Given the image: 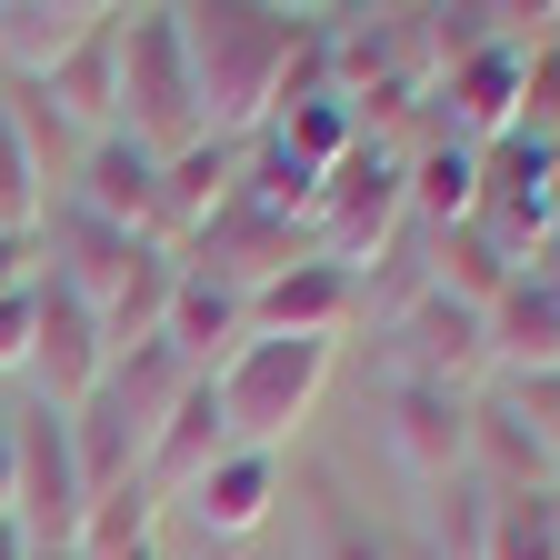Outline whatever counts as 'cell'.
Listing matches in <instances>:
<instances>
[{"label": "cell", "mask_w": 560, "mask_h": 560, "mask_svg": "<svg viewBox=\"0 0 560 560\" xmlns=\"http://www.w3.org/2000/svg\"><path fill=\"white\" fill-rule=\"evenodd\" d=\"M480 340H490V371H511V381H560V291L521 270L511 291L480 311Z\"/></svg>", "instance_id": "2e32d148"}, {"label": "cell", "mask_w": 560, "mask_h": 560, "mask_svg": "<svg viewBox=\"0 0 560 560\" xmlns=\"http://www.w3.org/2000/svg\"><path fill=\"white\" fill-rule=\"evenodd\" d=\"M550 241H560V140H550Z\"/></svg>", "instance_id": "d590c367"}, {"label": "cell", "mask_w": 560, "mask_h": 560, "mask_svg": "<svg viewBox=\"0 0 560 560\" xmlns=\"http://www.w3.org/2000/svg\"><path fill=\"white\" fill-rule=\"evenodd\" d=\"M221 451H241V441H231V410H221V390H210V381H190V390L171 400V420L151 431V460H140V480H151V490H161V511H171V501H180V490H190L210 460H221Z\"/></svg>", "instance_id": "5bb4252c"}, {"label": "cell", "mask_w": 560, "mask_h": 560, "mask_svg": "<svg viewBox=\"0 0 560 560\" xmlns=\"http://www.w3.org/2000/svg\"><path fill=\"white\" fill-rule=\"evenodd\" d=\"M361 320V270H340L320 250H301L280 280L250 291V340H340Z\"/></svg>", "instance_id": "ba28073f"}, {"label": "cell", "mask_w": 560, "mask_h": 560, "mask_svg": "<svg viewBox=\"0 0 560 560\" xmlns=\"http://www.w3.org/2000/svg\"><path fill=\"white\" fill-rule=\"evenodd\" d=\"M40 280V231H0V301Z\"/></svg>", "instance_id": "d6a6232c"}, {"label": "cell", "mask_w": 560, "mask_h": 560, "mask_svg": "<svg viewBox=\"0 0 560 560\" xmlns=\"http://www.w3.org/2000/svg\"><path fill=\"white\" fill-rule=\"evenodd\" d=\"M400 231H410V200H400V151L361 140L350 161H330V171H320V190H311V250H320V260L371 270Z\"/></svg>", "instance_id": "277c9868"}, {"label": "cell", "mask_w": 560, "mask_h": 560, "mask_svg": "<svg viewBox=\"0 0 560 560\" xmlns=\"http://www.w3.org/2000/svg\"><path fill=\"white\" fill-rule=\"evenodd\" d=\"M311 21L270 11V0H210V11H180V50H190V91H200V140H250L280 110V70H291Z\"/></svg>", "instance_id": "6da1fadb"}, {"label": "cell", "mask_w": 560, "mask_h": 560, "mask_svg": "<svg viewBox=\"0 0 560 560\" xmlns=\"http://www.w3.org/2000/svg\"><path fill=\"white\" fill-rule=\"evenodd\" d=\"M11 490H21V460H11V420H0V521H11Z\"/></svg>", "instance_id": "836d02e7"}, {"label": "cell", "mask_w": 560, "mask_h": 560, "mask_svg": "<svg viewBox=\"0 0 560 560\" xmlns=\"http://www.w3.org/2000/svg\"><path fill=\"white\" fill-rule=\"evenodd\" d=\"M521 280V250L501 241V231H480V221H460V231H431V291L441 301H460V311H490Z\"/></svg>", "instance_id": "44dd1931"}, {"label": "cell", "mask_w": 560, "mask_h": 560, "mask_svg": "<svg viewBox=\"0 0 560 560\" xmlns=\"http://www.w3.org/2000/svg\"><path fill=\"white\" fill-rule=\"evenodd\" d=\"M390 381H431V390H470L490 371V340H480V311L420 291L410 311H390V340H381Z\"/></svg>", "instance_id": "52a82bcc"}, {"label": "cell", "mask_w": 560, "mask_h": 560, "mask_svg": "<svg viewBox=\"0 0 560 560\" xmlns=\"http://www.w3.org/2000/svg\"><path fill=\"white\" fill-rule=\"evenodd\" d=\"M390 451L420 480H460L470 470V390H431V381H390Z\"/></svg>", "instance_id": "4fadbf2b"}, {"label": "cell", "mask_w": 560, "mask_h": 560, "mask_svg": "<svg viewBox=\"0 0 560 560\" xmlns=\"http://www.w3.org/2000/svg\"><path fill=\"white\" fill-rule=\"evenodd\" d=\"M400 200H410V231H460V221H480V151H460V140L431 130L400 161Z\"/></svg>", "instance_id": "d6986e66"}, {"label": "cell", "mask_w": 560, "mask_h": 560, "mask_svg": "<svg viewBox=\"0 0 560 560\" xmlns=\"http://www.w3.org/2000/svg\"><path fill=\"white\" fill-rule=\"evenodd\" d=\"M330 361H340V340H241L231 361L210 371V390H221V410H231V441L280 460V441L320 410Z\"/></svg>", "instance_id": "7a4b0ae2"}, {"label": "cell", "mask_w": 560, "mask_h": 560, "mask_svg": "<svg viewBox=\"0 0 560 560\" xmlns=\"http://www.w3.org/2000/svg\"><path fill=\"white\" fill-rule=\"evenodd\" d=\"M270 151H291L301 171H330V161H350L361 151V110H350L340 91H311V101H291V110H270Z\"/></svg>", "instance_id": "cb8c5ba5"}, {"label": "cell", "mask_w": 560, "mask_h": 560, "mask_svg": "<svg viewBox=\"0 0 560 560\" xmlns=\"http://www.w3.org/2000/svg\"><path fill=\"white\" fill-rule=\"evenodd\" d=\"M490 511H501V490H490L480 470L441 480V550H451V560H480V550H490Z\"/></svg>", "instance_id": "83f0119b"}, {"label": "cell", "mask_w": 560, "mask_h": 560, "mask_svg": "<svg viewBox=\"0 0 560 560\" xmlns=\"http://www.w3.org/2000/svg\"><path fill=\"white\" fill-rule=\"evenodd\" d=\"M511 140H560V31H540L530 50H521V130Z\"/></svg>", "instance_id": "4316f807"}, {"label": "cell", "mask_w": 560, "mask_h": 560, "mask_svg": "<svg viewBox=\"0 0 560 560\" xmlns=\"http://www.w3.org/2000/svg\"><path fill=\"white\" fill-rule=\"evenodd\" d=\"M140 540H161V490H151V480L101 490L91 521H81V550H91V560H110V550H140Z\"/></svg>", "instance_id": "d4e9b609"}, {"label": "cell", "mask_w": 560, "mask_h": 560, "mask_svg": "<svg viewBox=\"0 0 560 560\" xmlns=\"http://www.w3.org/2000/svg\"><path fill=\"white\" fill-rule=\"evenodd\" d=\"M110 560H161V540H140V550H110Z\"/></svg>", "instance_id": "8d00e7d4"}, {"label": "cell", "mask_w": 560, "mask_h": 560, "mask_svg": "<svg viewBox=\"0 0 560 560\" xmlns=\"http://www.w3.org/2000/svg\"><path fill=\"white\" fill-rule=\"evenodd\" d=\"M521 410H530V431L550 451V480H560V381H521Z\"/></svg>", "instance_id": "1f68e13d"}, {"label": "cell", "mask_w": 560, "mask_h": 560, "mask_svg": "<svg viewBox=\"0 0 560 560\" xmlns=\"http://www.w3.org/2000/svg\"><path fill=\"white\" fill-rule=\"evenodd\" d=\"M470 470L490 490H550V451L521 400H470Z\"/></svg>", "instance_id": "7402d4cb"}, {"label": "cell", "mask_w": 560, "mask_h": 560, "mask_svg": "<svg viewBox=\"0 0 560 560\" xmlns=\"http://www.w3.org/2000/svg\"><path fill=\"white\" fill-rule=\"evenodd\" d=\"M161 340L180 350V361L210 381L231 361V350L250 340V301L241 291H221V280H200V270H180V291H171V320H161Z\"/></svg>", "instance_id": "ffe728a7"}, {"label": "cell", "mask_w": 560, "mask_h": 560, "mask_svg": "<svg viewBox=\"0 0 560 560\" xmlns=\"http://www.w3.org/2000/svg\"><path fill=\"white\" fill-rule=\"evenodd\" d=\"M171 291H180V260L140 241V250H130V270H120V291L101 301V340H110V361H120V350H140V340H161Z\"/></svg>", "instance_id": "603a6c76"}, {"label": "cell", "mask_w": 560, "mask_h": 560, "mask_svg": "<svg viewBox=\"0 0 560 560\" xmlns=\"http://www.w3.org/2000/svg\"><path fill=\"white\" fill-rule=\"evenodd\" d=\"M31 301H40V330H31V371H21V381H40V410L70 420V410L110 381V340H101V311L70 301L60 280H40Z\"/></svg>", "instance_id": "8992f818"}, {"label": "cell", "mask_w": 560, "mask_h": 560, "mask_svg": "<svg viewBox=\"0 0 560 560\" xmlns=\"http://www.w3.org/2000/svg\"><path fill=\"white\" fill-rule=\"evenodd\" d=\"M120 140H140L151 161L200 140V91H190V50L180 11H120Z\"/></svg>", "instance_id": "3957f363"}, {"label": "cell", "mask_w": 560, "mask_h": 560, "mask_svg": "<svg viewBox=\"0 0 560 560\" xmlns=\"http://www.w3.org/2000/svg\"><path fill=\"white\" fill-rule=\"evenodd\" d=\"M320 560H400L371 521H350V511H330V530H320Z\"/></svg>", "instance_id": "4dcf8cb0"}, {"label": "cell", "mask_w": 560, "mask_h": 560, "mask_svg": "<svg viewBox=\"0 0 560 560\" xmlns=\"http://www.w3.org/2000/svg\"><path fill=\"white\" fill-rule=\"evenodd\" d=\"M11 460H21L11 521L31 530V550H70V540H81V521H91L81 460H70V420H60V410H21V420H11Z\"/></svg>", "instance_id": "5b68a950"}, {"label": "cell", "mask_w": 560, "mask_h": 560, "mask_svg": "<svg viewBox=\"0 0 560 560\" xmlns=\"http://www.w3.org/2000/svg\"><path fill=\"white\" fill-rule=\"evenodd\" d=\"M180 511L200 521V540H250L280 511V460L270 451H221V460L180 490Z\"/></svg>", "instance_id": "9a60e30c"}, {"label": "cell", "mask_w": 560, "mask_h": 560, "mask_svg": "<svg viewBox=\"0 0 560 560\" xmlns=\"http://www.w3.org/2000/svg\"><path fill=\"white\" fill-rule=\"evenodd\" d=\"M0 560H31V530L21 521H0Z\"/></svg>", "instance_id": "e575fe53"}, {"label": "cell", "mask_w": 560, "mask_h": 560, "mask_svg": "<svg viewBox=\"0 0 560 560\" xmlns=\"http://www.w3.org/2000/svg\"><path fill=\"white\" fill-rule=\"evenodd\" d=\"M31 291H40V280H31ZM31 291H11V301H0V381H11V371H31V330H40V301Z\"/></svg>", "instance_id": "f546056e"}, {"label": "cell", "mask_w": 560, "mask_h": 560, "mask_svg": "<svg viewBox=\"0 0 560 560\" xmlns=\"http://www.w3.org/2000/svg\"><path fill=\"white\" fill-rule=\"evenodd\" d=\"M231 190H241V151H231V140H190V151H171V161H161V221H151V250L180 260L190 231H200Z\"/></svg>", "instance_id": "e0dca14e"}, {"label": "cell", "mask_w": 560, "mask_h": 560, "mask_svg": "<svg viewBox=\"0 0 560 560\" xmlns=\"http://www.w3.org/2000/svg\"><path fill=\"white\" fill-rule=\"evenodd\" d=\"M480 560H560V511H550V490H501Z\"/></svg>", "instance_id": "484cf974"}, {"label": "cell", "mask_w": 560, "mask_h": 560, "mask_svg": "<svg viewBox=\"0 0 560 560\" xmlns=\"http://www.w3.org/2000/svg\"><path fill=\"white\" fill-rule=\"evenodd\" d=\"M31 560H91V550H81V540H70V550H31Z\"/></svg>", "instance_id": "74e56055"}, {"label": "cell", "mask_w": 560, "mask_h": 560, "mask_svg": "<svg viewBox=\"0 0 560 560\" xmlns=\"http://www.w3.org/2000/svg\"><path fill=\"white\" fill-rule=\"evenodd\" d=\"M40 210H50V180H40V161L21 151L11 110H0V231H40Z\"/></svg>", "instance_id": "f1b7e54d"}, {"label": "cell", "mask_w": 560, "mask_h": 560, "mask_svg": "<svg viewBox=\"0 0 560 560\" xmlns=\"http://www.w3.org/2000/svg\"><path fill=\"white\" fill-rule=\"evenodd\" d=\"M480 231H501L521 260L550 241V151L540 140H490L480 151Z\"/></svg>", "instance_id": "7c38bea8"}, {"label": "cell", "mask_w": 560, "mask_h": 560, "mask_svg": "<svg viewBox=\"0 0 560 560\" xmlns=\"http://www.w3.org/2000/svg\"><path fill=\"white\" fill-rule=\"evenodd\" d=\"M431 101H441V140H460V151L511 140V130H521V40H501V50H480V60L441 70Z\"/></svg>", "instance_id": "30bf717a"}, {"label": "cell", "mask_w": 560, "mask_h": 560, "mask_svg": "<svg viewBox=\"0 0 560 560\" xmlns=\"http://www.w3.org/2000/svg\"><path fill=\"white\" fill-rule=\"evenodd\" d=\"M31 91H40L70 130H81V140H110V130H120V11H101Z\"/></svg>", "instance_id": "9c48e42d"}, {"label": "cell", "mask_w": 560, "mask_h": 560, "mask_svg": "<svg viewBox=\"0 0 560 560\" xmlns=\"http://www.w3.org/2000/svg\"><path fill=\"white\" fill-rule=\"evenodd\" d=\"M130 250H140L130 231H110V221H91V210H70V200L50 210V231H40V260H60L50 280H60V291H70V301H91V311H101V301L120 291V270H130Z\"/></svg>", "instance_id": "ac0fdd59"}, {"label": "cell", "mask_w": 560, "mask_h": 560, "mask_svg": "<svg viewBox=\"0 0 560 560\" xmlns=\"http://www.w3.org/2000/svg\"><path fill=\"white\" fill-rule=\"evenodd\" d=\"M70 210H91V221L151 241V221H161V161L140 151V140H120V130L91 140V151L70 161Z\"/></svg>", "instance_id": "8fae6325"}]
</instances>
